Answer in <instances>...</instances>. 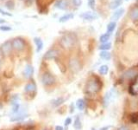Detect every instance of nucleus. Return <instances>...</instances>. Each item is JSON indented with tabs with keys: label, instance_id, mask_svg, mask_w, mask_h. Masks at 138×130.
<instances>
[{
	"label": "nucleus",
	"instance_id": "nucleus-1",
	"mask_svg": "<svg viewBox=\"0 0 138 130\" xmlns=\"http://www.w3.org/2000/svg\"><path fill=\"white\" fill-rule=\"evenodd\" d=\"M60 44L61 47L64 49H72L76 44V37L73 34H70V33L66 34L61 37Z\"/></svg>",
	"mask_w": 138,
	"mask_h": 130
},
{
	"label": "nucleus",
	"instance_id": "nucleus-2",
	"mask_svg": "<svg viewBox=\"0 0 138 130\" xmlns=\"http://www.w3.org/2000/svg\"><path fill=\"white\" fill-rule=\"evenodd\" d=\"M42 83L44 85V86H52L53 84L55 83L56 82V78L55 76L51 74L49 72H45L42 74V78H41Z\"/></svg>",
	"mask_w": 138,
	"mask_h": 130
},
{
	"label": "nucleus",
	"instance_id": "nucleus-3",
	"mask_svg": "<svg viewBox=\"0 0 138 130\" xmlns=\"http://www.w3.org/2000/svg\"><path fill=\"white\" fill-rule=\"evenodd\" d=\"M100 89V84L96 80H90L86 84V92L89 94H96Z\"/></svg>",
	"mask_w": 138,
	"mask_h": 130
},
{
	"label": "nucleus",
	"instance_id": "nucleus-4",
	"mask_svg": "<svg viewBox=\"0 0 138 130\" xmlns=\"http://www.w3.org/2000/svg\"><path fill=\"white\" fill-rule=\"evenodd\" d=\"M11 44H12V48L17 51L23 50L25 48L24 41L22 38H19V37H16V38L13 39L12 42H11Z\"/></svg>",
	"mask_w": 138,
	"mask_h": 130
},
{
	"label": "nucleus",
	"instance_id": "nucleus-5",
	"mask_svg": "<svg viewBox=\"0 0 138 130\" xmlns=\"http://www.w3.org/2000/svg\"><path fill=\"white\" fill-rule=\"evenodd\" d=\"M69 68L72 70L73 73H78L81 68V66H80V63L78 62V60L75 58H73L69 61Z\"/></svg>",
	"mask_w": 138,
	"mask_h": 130
},
{
	"label": "nucleus",
	"instance_id": "nucleus-6",
	"mask_svg": "<svg viewBox=\"0 0 138 130\" xmlns=\"http://www.w3.org/2000/svg\"><path fill=\"white\" fill-rule=\"evenodd\" d=\"M12 44H11V41H6L4 42L1 45V52L4 56H8L12 50Z\"/></svg>",
	"mask_w": 138,
	"mask_h": 130
},
{
	"label": "nucleus",
	"instance_id": "nucleus-7",
	"mask_svg": "<svg viewBox=\"0 0 138 130\" xmlns=\"http://www.w3.org/2000/svg\"><path fill=\"white\" fill-rule=\"evenodd\" d=\"M36 84L34 82H28L25 85L24 87V92L28 94H35L36 93Z\"/></svg>",
	"mask_w": 138,
	"mask_h": 130
},
{
	"label": "nucleus",
	"instance_id": "nucleus-8",
	"mask_svg": "<svg viewBox=\"0 0 138 130\" xmlns=\"http://www.w3.org/2000/svg\"><path fill=\"white\" fill-rule=\"evenodd\" d=\"M58 56H59V50L52 49L47 50L46 53H45L43 58L45 60H53V59H55Z\"/></svg>",
	"mask_w": 138,
	"mask_h": 130
},
{
	"label": "nucleus",
	"instance_id": "nucleus-9",
	"mask_svg": "<svg viewBox=\"0 0 138 130\" xmlns=\"http://www.w3.org/2000/svg\"><path fill=\"white\" fill-rule=\"evenodd\" d=\"M115 96H116V93H115V90H114V89H111V90L109 91L108 93H106L105 96H104V106L106 107V106L108 105L114 98H115Z\"/></svg>",
	"mask_w": 138,
	"mask_h": 130
},
{
	"label": "nucleus",
	"instance_id": "nucleus-10",
	"mask_svg": "<svg viewBox=\"0 0 138 130\" xmlns=\"http://www.w3.org/2000/svg\"><path fill=\"white\" fill-rule=\"evenodd\" d=\"M28 115L26 114V113H22V112H18L17 114H15V115H13L12 117L11 118V122H20V120H24L26 117H28Z\"/></svg>",
	"mask_w": 138,
	"mask_h": 130
},
{
	"label": "nucleus",
	"instance_id": "nucleus-11",
	"mask_svg": "<svg viewBox=\"0 0 138 130\" xmlns=\"http://www.w3.org/2000/svg\"><path fill=\"white\" fill-rule=\"evenodd\" d=\"M80 16L81 18H83V19L88 20V21L94 20V19H96V18H97L96 14H94V13H92V12H90V11H87V12H84V13L80 14Z\"/></svg>",
	"mask_w": 138,
	"mask_h": 130
},
{
	"label": "nucleus",
	"instance_id": "nucleus-12",
	"mask_svg": "<svg viewBox=\"0 0 138 130\" xmlns=\"http://www.w3.org/2000/svg\"><path fill=\"white\" fill-rule=\"evenodd\" d=\"M34 73V67L32 65H27L24 68V71H23V75L26 78H29L31 77V75Z\"/></svg>",
	"mask_w": 138,
	"mask_h": 130
},
{
	"label": "nucleus",
	"instance_id": "nucleus-13",
	"mask_svg": "<svg viewBox=\"0 0 138 130\" xmlns=\"http://www.w3.org/2000/svg\"><path fill=\"white\" fill-rule=\"evenodd\" d=\"M54 6L56 8L60 9V10H66V7H67V2L66 0H57Z\"/></svg>",
	"mask_w": 138,
	"mask_h": 130
},
{
	"label": "nucleus",
	"instance_id": "nucleus-14",
	"mask_svg": "<svg viewBox=\"0 0 138 130\" xmlns=\"http://www.w3.org/2000/svg\"><path fill=\"white\" fill-rule=\"evenodd\" d=\"M123 13H124V9H118L117 11L114 12L112 16H111V19L113 20V22L114 21H117L123 15Z\"/></svg>",
	"mask_w": 138,
	"mask_h": 130
},
{
	"label": "nucleus",
	"instance_id": "nucleus-15",
	"mask_svg": "<svg viewBox=\"0 0 138 130\" xmlns=\"http://www.w3.org/2000/svg\"><path fill=\"white\" fill-rule=\"evenodd\" d=\"M34 42L35 44H36V52L39 53V52H41L42 49H43V42H42V40L41 38H39V37H35Z\"/></svg>",
	"mask_w": 138,
	"mask_h": 130
},
{
	"label": "nucleus",
	"instance_id": "nucleus-16",
	"mask_svg": "<svg viewBox=\"0 0 138 130\" xmlns=\"http://www.w3.org/2000/svg\"><path fill=\"white\" fill-rule=\"evenodd\" d=\"M73 16H74V15H73V13L65 14V15L61 16V18H59V22H60V23H65V22H66V21H68V20L73 18Z\"/></svg>",
	"mask_w": 138,
	"mask_h": 130
},
{
	"label": "nucleus",
	"instance_id": "nucleus-17",
	"mask_svg": "<svg viewBox=\"0 0 138 130\" xmlns=\"http://www.w3.org/2000/svg\"><path fill=\"white\" fill-rule=\"evenodd\" d=\"M66 99L64 97H59V98H56L54 99V100L52 101V106H53L54 108H56V107H59V106H61V104H62L64 101H65Z\"/></svg>",
	"mask_w": 138,
	"mask_h": 130
},
{
	"label": "nucleus",
	"instance_id": "nucleus-18",
	"mask_svg": "<svg viewBox=\"0 0 138 130\" xmlns=\"http://www.w3.org/2000/svg\"><path fill=\"white\" fill-rule=\"evenodd\" d=\"M76 107L78 108V110L83 111L85 108V101L83 99H78L76 102Z\"/></svg>",
	"mask_w": 138,
	"mask_h": 130
},
{
	"label": "nucleus",
	"instance_id": "nucleus-19",
	"mask_svg": "<svg viewBox=\"0 0 138 130\" xmlns=\"http://www.w3.org/2000/svg\"><path fill=\"white\" fill-rule=\"evenodd\" d=\"M73 127L76 130H80L82 127V123H81V120H80V117L77 116L75 118L74 122H73Z\"/></svg>",
	"mask_w": 138,
	"mask_h": 130
},
{
	"label": "nucleus",
	"instance_id": "nucleus-20",
	"mask_svg": "<svg viewBox=\"0 0 138 130\" xmlns=\"http://www.w3.org/2000/svg\"><path fill=\"white\" fill-rule=\"evenodd\" d=\"M123 3V0H114L110 4V8L111 9H116L119 7Z\"/></svg>",
	"mask_w": 138,
	"mask_h": 130
},
{
	"label": "nucleus",
	"instance_id": "nucleus-21",
	"mask_svg": "<svg viewBox=\"0 0 138 130\" xmlns=\"http://www.w3.org/2000/svg\"><path fill=\"white\" fill-rule=\"evenodd\" d=\"M116 25V22H111V23H109L108 25H107V33H109V34H111V32H112L113 30H115Z\"/></svg>",
	"mask_w": 138,
	"mask_h": 130
},
{
	"label": "nucleus",
	"instance_id": "nucleus-22",
	"mask_svg": "<svg viewBox=\"0 0 138 130\" xmlns=\"http://www.w3.org/2000/svg\"><path fill=\"white\" fill-rule=\"evenodd\" d=\"M100 57L101 59H103V60H105V61H108L111 59V53H109L108 51H102L100 53Z\"/></svg>",
	"mask_w": 138,
	"mask_h": 130
},
{
	"label": "nucleus",
	"instance_id": "nucleus-23",
	"mask_svg": "<svg viewBox=\"0 0 138 130\" xmlns=\"http://www.w3.org/2000/svg\"><path fill=\"white\" fill-rule=\"evenodd\" d=\"M111 37V34H109V33H105V34L102 35V36L100 37V38H99V40H100V42H102V44H106L107 42H108V40L110 39Z\"/></svg>",
	"mask_w": 138,
	"mask_h": 130
},
{
	"label": "nucleus",
	"instance_id": "nucleus-24",
	"mask_svg": "<svg viewBox=\"0 0 138 130\" xmlns=\"http://www.w3.org/2000/svg\"><path fill=\"white\" fill-rule=\"evenodd\" d=\"M135 75H136V71L134 70H129V71L125 72L123 76L126 78H133L134 76H135Z\"/></svg>",
	"mask_w": 138,
	"mask_h": 130
},
{
	"label": "nucleus",
	"instance_id": "nucleus-25",
	"mask_svg": "<svg viewBox=\"0 0 138 130\" xmlns=\"http://www.w3.org/2000/svg\"><path fill=\"white\" fill-rule=\"evenodd\" d=\"M130 18L134 20H136L138 19V8H134L133 10L131 11V13H130Z\"/></svg>",
	"mask_w": 138,
	"mask_h": 130
},
{
	"label": "nucleus",
	"instance_id": "nucleus-26",
	"mask_svg": "<svg viewBox=\"0 0 138 130\" xmlns=\"http://www.w3.org/2000/svg\"><path fill=\"white\" fill-rule=\"evenodd\" d=\"M111 48V44L110 42H106V44H103L102 45L99 46V49H101V50L103 51H106L108 50V49H110Z\"/></svg>",
	"mask_w": 138,
	"mask_h": 130
},
{
	"label": "nucleus",
	"instance_id": "nucleus-27",
	"mask_svg": "<svg viewBox=\"0 0 138 130\" xmlns=\"http://www.w3.org/2000/svg\"><path fill=\"white\" fill-rule=\"evenodd\" d=\"M108 70H109V68L107 65H102L98 70V72L100 73L101 75H106L108 73Z\"/></svg>",
	"mask_w": 138,
	"mask_h": 130
},
{
	"label": "nucleus",
	"instance_id": "nucleus-28",
	"mask_svg": "<svg viewBox=\"0 0 138 130\" xmlns=\"http://www.w3.org/2000/svg\"><path fill=\"white\" fill-rule=\"evenodd\" d=\"M5 7L8 9V10L12 11L14 9V7H15V4H14V2L12 0H9V1H7L5 3Z\"/></svg>",
	"mask_w": 138,
	"mask_h": 130
},
{
	"label": "nucleus",
	"instance_id": "nucleus-29",
	"mask_svg": "<svg viewBox=\"0 0 138 130\" xmlns=\"http://www.w3.org/2000/svg\"><path fill=\"white\" fill-rule=\"evenodd\" d=\"M19 109H20V105H19V103L12 104V110H11V112H12L13 114H17L19 112Z\"/></svg>",
	"mask_w": 138,
	"mask_h": 130
},
{
	"label": "nucleus",
	"instance_id": "nucleus-30",
	"mask_svg": "<svg viewBox=\"0 0 138 130\" xmlns=\"http://www.w3.org/2000/svg\"><path fill=\"white\" fill-rule=\"evenodd\" d=\"M0 30H1V31H11V27L9 25H2L0 26Z\"/></svg>",
	"mask_w": 138,
	"mask_h": 130
},
{
	"label": "nucleus",
	"instance_id": "nucleus-31",
	"mask_svg": "<svg viewBox=\"0 0 138 130\" xmlns=\"http://www.w3.org/2000/svg\"><path fill=\"white\" fill-rule=\"evenodd\" d=\"M88 5L91 9L94 10L95 9V0H88Z\"/></svg>",
	"mask_w": 138,
	"mask_h": 130
},
{
	"label": "nucleus",
	"instance_id": "nucleus-32",
	"mask_svg": "<svg viewBox=\"0 0 138 130\" xmlns=\"http://www.w3.org/2000/svg\"><path fill=\"white\" fill-rule=\"evenodd\" d=\"M71 123H72V119H71L70 117H67L66 119L65 120V122H64V124H65V126L66 127H67V126H69Z\"/></svg>",
	"mask_w": 138,
	"mask_h": 130
},
{
	"label": "nucleus",
	"instance_id": "nucleus-33",
	"mask_svg": "<svg viewBox=\"0 0 138 130\" xmlns=\"http://www.w3.org/2000/svg\"><path fill=\"white\" fill-rule=\"evenodd\" d=\"M73 3L75 6H80L82 4V0H73Z\"/></svg>",
	"mask_w": 138,
	"mask_h": 130
},
{
	"label": "nucleus",
	"instance_id": "nucleus-34",
	"mask_svg": "<svg viewBox=\"0 0 138 130\" xmlns=\"http://www.w3.org/2000/svg\"><path fill=\"white\" fill-rule=\"evenodd\" d=\"M0 13H1L2 15H5V16H12V14L6 12V11H4V10H2L1 8H0Z\"/></svg>",
	"mask_w": 138,
	"mask_h": 130
},
{
	"label": "nucleus",
	"instance_id": "nucleus-35",
	"mask_svg": "<svg viewBox=\"0 0 138 130\" xmlns=\"http://www.w3.org/2000/svg\"><path fill=\"white\" fill-rule=\"evenodd\" d=\"M117 130H130V128L128 126H121Z\"/></svg>",
	"mask_w": 138,
	"mask_h": 130
},
{
	"label": "nucleus",
	"instance_id": "nucleus-36",
	"mask_svg": "<svg viewBox=\"0 0 138 130\" xmlns=\"http://www.w3.org/2000/svg\"><path fill=\"white\" fill-rule=\"evenodd\" d=\"M55 130H64V127H61V126H56Z\"/></svg>",
	"mask_w": 138,
	"mask_h": 130
},
{
	"label": "nucleus",
	"instance_id": "nucleus-37",
	"mask_svg": "<svg viewBox=\"0 0 138 130\" xmlns=\"http://www.w3.org/2000/svg\"><path fill=\"white\" fill-rule=\"evenodd\" d=\"M33 1H34V0H26V3H27L28 5H30V4H32Z\"/></svg>",
	"mask_w": 138,
	"mask_h": 130
},
{
	"label": "nucleus",
	"instance_id": "nucleus-38",
	"mask_svg": "<svg viewBox=\"0 0 138 130\" xmlns=\"http://www.w3.org/2000/svg\"><path fill=\"white\" fill-rule=\"evenodd\" d=\"M109 128H110V127L109 126H107V127H101L99 130H108Z\"/></svg>",
	"mask_w": 138,
	"mask_h": 130
},
{
	"label": "nucleus",
	"instance_id": "nucleus-39",
	"mask_svg": "<svg viewBox=\"0 0 138 130\" xmlns=\"http://www.w3.org/2000/svg\"><path fill=\"white\" fill-rule=\"evenodd\" d=\"M5 23V20L2 19V18H0V24H1V23Z\"/></svg>",
	"mask_w": 138,
	"mask_h": 130
},
{
	"label": "nucleus",
	"instance_id": "nucleus-40",
	"mask_svg": "<svg viewBox=\"0 0 138 130\" xmlns=\"http://www.w3.org/2000/svg\"><path fill=\"white\" fill-rule=\"evenodd\" d=\"M1 65H2V63H1V60H0V68H1Z\"/></svg>",
	"mask_w": 138,
	"mask_h": 130
},
{
	"label": "nucleus",
	"instance_id": "nucleus-41",
	"mask_svg": "<svg viewBox=\"0 0 138 130\" xmlns=\"http://www.w3.org/2000/svg\"><path fill=\"white\" fill-rule=\"evenodd\" d=\"M92 130H96V129H95L94 127H92Z\"/></svg>",
	"mask_w": 138,
	"mask_h": 130
},
{
	"label": "nucleus",
	"instance_id": "nucleus-42",
	"mask_svg": "<svg viewBox=\"0 0 138 130\" xmlns=\"http://www.w3.org/2000/svg\"><path fill=\"white\" fill-rule=\"evenodd\" d=\"M43 130H47V129H43Z\"/></svg>",
	"mask_w": 138,
	"mask_h": 130
},
{
	"label": "nucleus",
	"instance_id": "nucleus-43",
	"mask_svg": "<svg viewBox=\"0 0 138 130\" xmlns=\"http://www.w3.org/2000/svg\"><path fill=\"white\" fill-rule=\"evenodd\" d=\"M126 1H129V0H126Z\"/></svg>",
	"mask_w": 138,
	"mask_h": 130
},
{
	"label": "nucleus",
	"instance_id": "nucleus-44",
	"mask_svg": "<svg viewBox=\"0 0 138 130\" xmlns=\"http://www.w3.org/2000/svg\"><path fill=\"white\" fill-rule=\"evenodd\" d=\"M137 115H138V114H137Z\"/></svg>",
	"mask_w": 138,
	"mask_h": 130
}]
</instances>
